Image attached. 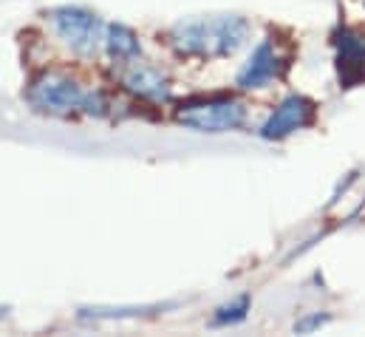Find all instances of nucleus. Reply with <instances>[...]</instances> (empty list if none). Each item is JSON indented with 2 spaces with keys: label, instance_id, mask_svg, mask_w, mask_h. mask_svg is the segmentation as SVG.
<instances>
[{
  "label": "nucleus",
  "instance_id": "nucleus-1",
  "mask_svg": "<svg viewBox=\"0 0 365 337\" xmlns=\"http://www.w3.org/2000/svg\"><path fill=\"white\" fill-rule=\"evenodd\" d=\"M250 37V23L238 14H210L179 20L170 29L176 51L190 57H230Z\"/></svg>",
  "mask_w": 365,
  "mask_h": 337
},
{
  "label": "nucleus",
  "instance_id": "nucleus-2",
  "mask_svg": "<svg viewBox=\"0 0 365 337\" xmlns=\"http://www.w3.org/2000/svg\"><path fill=\"white\" fill-rule=\"evenodd\" d=\"M54 34L77 54H93L99 46H105V26L102 20L77 6H60L48 14Z\"/></svg>",
  "mask_w": 365,
  "mask_h": 337
},
{
  "label": "nucleus",
  "instance_id": "nucleus-3",
  "mask_svg": "<svg viewBox=\"0 0 365 337\" xmlns=\"http://www.w3.org/2000/svg\"><path fill=\"white\" fill-rule=\"evenodd\" d=\"M29 102L37 111H43V114L66 116V114L83 108L86 91L74 83L71 77L57 74V71H48V74H43V77L34 80L31 91H29Z\"/></svg>",
  "mask_w": 365,
  "mask_h": 337
},
{
  "label": "nucleus",
  "instance_id": "nucleus-4",
  "mask_svg": "<svg viewBox=\"0 0 365 337\" xmlns=\"http://www.w3.org/2000/svg\"><path fill=\"white\" fill-rule=\"evenodd\" d=\"M244 105L235 99H210V102H192L179 111V122L187 128L204 131V134H224L244 125Z\"/></svg>",
  "mask_w": 365,
  "mask_h": 337
},
{
  "label": "nucleus",
  "instance_id": "nucleus-5",
  "mask_svg": "<svg viewBox=\"0 0 365 337\" xmlns=\"http://www.w3.org/2000/svg\"><path fill=\"white\" fill-rule=\"evenodd\" d=\"M312 119H314V105L306 96H286L274 108L272 116L267 119V125L261 128V134L267 139H280V136H286L292 131H300V128L312 125Z\"/></svg>",
  "mask_w": 365,
  "mask_h": 337
},
{
  "label": "nucleus",
  "instance_id": "nucleus-6",
  "mask_svg": "<svg viewBox=\"0 0 365 337\" xmlns=\"http://www.w3.org/2000/svg\"><path fill=\"white\" fill-rule=\"evenodd\" d=\"M125 85H128V91H133L145 99H156V102L170 96L168 74L150 63H142V60H130V66L125 71Z\"/></svg>",
  "mask_w": 365,
  "mask_h": 337
},
{
  "label": "nucleus",
  "instance_id": "nucleus-7",
  "mask_svg": "<svg viewBox=\"0 0 365 337\" xmlns=\"http://www.w3.org/2000/svg\"><path fill=\"white\" fill-rule=\"evenodd\" d=\"M277 71H280V63H277V54H274L272 43H261L252 51L250 63L241 69L238 85L241 88H264V85L272 83L274 77H277Z\"/></svg>",
  "mask_w": 365,
  "mask_h": 337
},
{
  "label": "nucleus",
  "instance_id": "nucleus-8",
  "mask_svg": "<svg viewBox=\"0 0 365 337\" xmlns=\"http://www.w3.org/2000/svg\"><path fill=\"white\" fill-rule=\"evenodd\" d=\"M337 49H340V80L343 85H354L360 83L365 77V46L360 37H354V34H349V31H343L340 34V40H337Z\"/></svg>",
  "mask_w": 365,
  "mask_h": 337
},
{
  "label": "nucleus",
  "instance_id": "nucleus-9",
  "mask_svg": "<svg viewBox=\"0 0 365 337\" xmlns=\"http://www.w3.org/2000/svg\"><path fill=\"white\" fill-rule=\"evenodd\" d=\"M105 49H108V54H110L113 60H119V63H130V60H136L139 51H142L139 37H136L128 26H122V23H113V26L105 29Z\"/></svg>",
  "mask_w": 365,
  "mask_h": 337
},
{
  "label": "nucleus",
  "instance_id": "nucleus-10",
  "mask_svg": "<svg viewBox=\"0 0 365 337\" xmlns=\"http://www.w3.org/2000/svg\"><path fill=\"white\" fill-rule=\"evenodd\" d=\"M247 309H250V298H238V301H232V303L218 309L215 323H238V321H244Z\"/></svg>",
  "mask_w": 365,
  "mask_h": 337
},
{
  "label": "nucleus",
  "instance_id": "nucleus-11",
  "mask_svg": "<svg viewBox=\"0 0 365 337\" xmlns=\"http://www.w3.org/2000/svg\"><path fill=\"white\" fill-rule=\"evenodd\" d=\"M326 323V318H320V315H314V318H309V321H303V323H297V329L300 332H306V329H314V326H323Z\"/></svg>",
  "mask_w": 365,
  "mask_h": 337
}]
</instances>
